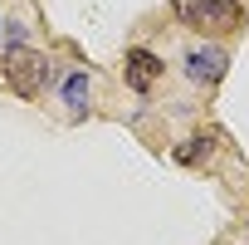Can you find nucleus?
<instances>
[{
	"label": "nucleus",
	"mask_w": 249,
	"mask_h": 245,
	"mask_svg": "<svg viewBox=\"0 0 249 245\" xmlns=\"http://www.w3.org/2000/svg\"><path fill=\"white\" fill-rule=\"evenodd\" d=\"M171 10L181 25L200 30V35H225L234 30L244 15H239V0H171Z\"/></svg>",
	"instance_id": "nucleus-1"
},
{
	"label": "nucleus",
	"mask_w": 249,
	"mask_h": 245,
	"mask_svg": "<svg viewBox=\"0 0 249 245\" xmlns=\"http://www.w3.org/2000/svg\"><path fill=\"white\" fill-rule=\"evenodd\" d=\"M5 83H10L20 98H39V93H44V83H49V59H44L39 49L15 44V49H10V59H5Z\"/></svg>",
	"instance_id": "nucleus-2"
},
{
	"label": "nucleus",
	"mask_w": 249,
	"mask_h": 245,
	"mask_svg": "<svg viewBox=\"0 0 249 245\" xmlns=\"http://www.w3.org/2000/svg\"><path fill=\"white\" fill-rule=\"evenodd\" d=\"M157 74H161V59H157L152 49H127V88L147 93V88L157 83Z\"/></svg>",
	"instance_id": "nucleus-3"
},
{
	"label": "nucleus",
	"mask_w": 249,
	"mask_h": 245,
	"mask_svg": "<svg viewBox=\"0 0 249 245\" xmlns=\"http://www.w3.org/2000/svg\"><path fill=\"white\" fill-rule=\"evenodd\" d=\"M225 49H191L186 54V74L196 79V83H215L220 74H225Z\"/></svg>",
	"instance_id": "nucleus-4"
},
{
	"label": "nucleus",
	"mask_w": 249,
	"mask_h": 245,
	"mask_svg": "<svg viewBox=\"0 0 249 245\" xmlns=\"http://www.w3.org/2000/svg\"><path fill=\"white\" fill-rule=\"evenodd\" d=\"M83 98H88V74H69V79H64V103L78 113V108H83Z\"/></svg>",
	"instance_id": "nucleus-5"
}]
</instances>
